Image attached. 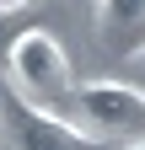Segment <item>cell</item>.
<instances>
[{"mask_svg": "<svg viewBox=\"0 0 145 150\" xmlns=\"http://www.w3.org/2000/svg\"><path fill=\"white\" fill-rule=\"evenodd\" d=\"M6 86L11 97H22L43 112H59L65 102H75V86H70V59L59 48V38L43 27H27L11 38L6 48Z\"/></svg>", "mask_w": 145, "mask_h": 150, "instance_id": "6da1fadb", "label": "cell"}, {"mask_svg": "<svg viewBox=\"0 0 145 150\" xmlns=\"http://www.w3.org/2000/svg\"><path fill=\"white\" fill-rule=\"evenodd\" d=\"M75 112L92 139H145V91L129 81H86Z\"/></svg>", "mask_w": 145, "mask_h": 150, "instance_id": "7a4b0ae2", "label": "cell"}, {"mask_svg": "<svg viewBox=\"0 0 145 150\" xmlns=\"http://www.w3.org/2000/svg\"><path fill=\"white\" fill-rule=\"evenodd\" d=\"M134 64H140V70H145V48H140V54H134Z\"/></svg>", "mask_w": 145, "mask_h": 150, "instance_id": "8992f818", "label": "cell"}, {"mask_svg": "<svg viewBox=\"0 0 145 150\" xmlns=\"http://www.w3.org/2000/svg\"><path fill=\"white\" fill-rule=\"evenodd\" d=\"M129 150H145V139H134V145H129Z\"/></svg>", "mask_w": 145, "mask_h": 150, "instance_id": "52a82bcc", "label": "cell"}, {"mask_svg": "<svg viewBox=\"0 0 145 150\" xmlns=\"http://www.w3.org/2000/svg\"><path fill=\"white\" fill-rule=\"evenodd\" d=\"M97 27L124 54L145 48V0H97Z\"/></svg>", "mask_w": 145, "mask_h": 150, "instance_id": "277c9868", "label": "cell"}, {"mask_svg": "<svg viewBox=\"0 0 145 150\" xmlns=\"http://www.w3.org/2000/svg\"><path fill=\"white\" fill-rule=\"evenodd\" d=\"M22 6H32V0H0V16H16Z\"/></svg>", "mask_w": 145, "mask_h": 150, "instance_id": "5b68a950", "label": "cell"}, {"mask_svg": "<svg viewBox=\"0 0 145 150\" xmlns=\"http://www.w3.org/2000/svg\"><path fill=\"white\" fill-rule=\"evenodd\" d=\"M6 134L16 150H92L97 139L75 129L65 112H43L22 97H6Z\"/></svg>", "mask_w": 145, "mask_h": 150, "instance_id": "3957f363", "label": "cell"}]
</instances>
